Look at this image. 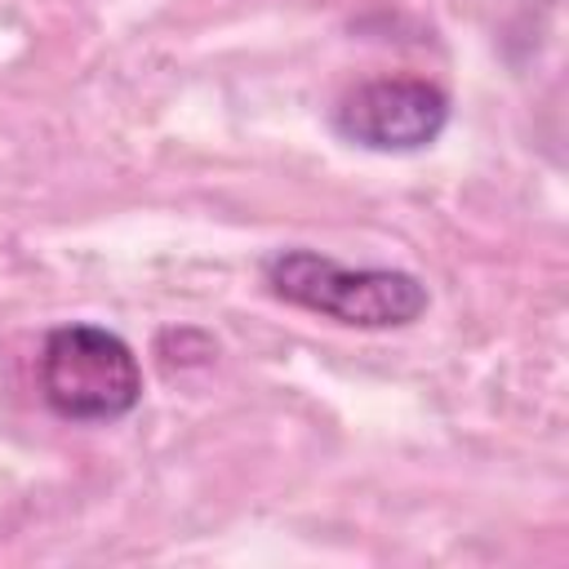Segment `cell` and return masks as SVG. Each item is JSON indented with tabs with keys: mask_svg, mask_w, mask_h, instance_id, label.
Segmentation results:
<instances>
[{
	"mask_svg": "<svg viewBox=\"0 0 569 569\" xmlns=\"http://www.w3.org/2000/svg\"><path fill=\"white\" fill-rule=\"evenodd\" d=\"M262 284L280 302L351 329H405L431 307V293L413 271L342 267L316 249H276L262 262Z\"/></svg>",
	"mask_w": 569,
	"mask_h": 569,
	"instance_id": "6da1fadb",
	"label": "cell"
},
{
	"mask_svg": "<svg viewBox=\"0 0 569 569\" xmlns=\"http://www.w3.org/2000/svg\"><path fill=\"white\" fill-rule=\"evenodd\" d=\"M36 387L40 400L67 422H116L142 400V365L116 329L71 320L44 333Z\"/></svg>",
	"mask_w": 569,
	"mask_h": 569,
	"instance_id": "7a4b0ae2",
	"label": "cell"
},
{
	"mask_svg": "<svg viewBox=\"0 0 569 569\" xmlns=\"http://www.w3.org/2000/svg\"><path fill=\"white\" fill-rule=\"evenodd\" d=\"M449 93L422 76H373L333 107V129L365 151H422L449 124Z\"/></svg>",
	"mask_w": 569,
	"mask_h": 569,
	"instance_id": "3957f363",
	"label": "cell"
}]
</instances>
